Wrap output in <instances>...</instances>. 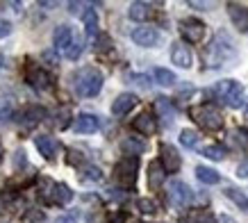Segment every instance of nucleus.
<instances>
[{
    "instance_id": "nucleus-1",
    "label": "nucleus",
    "mask_w": 248,
    "mask_h": 223,
    "mask_svg": "<svg viewBox=\"0 0 248 223\" xmlns=\"http://www.w3.org/2000/svg\"><path fill=\"white\" fill-rule=\"evenodd\" d=\"M71 80H73L76 94L82 98H93L103 89V73L93 66H84V68H80V71H76Z\"/></svg>"
},
{
    "instance_id": "nucleus-2",
    "label": "nucleus",
    "mask_w": 248,
    "mask_h": 223,
    "mask_svg": "<svg viewBox=\"0 0 248 223\" xmlns=\"http://www.w3.org/2000/svg\"><path fill=\"white\" fill-rule=\"evenodd\" d=\"M230 57H234L232 39L228 37L226 32H218L217 37H214V41L210 44V48H207V52H205V62L212 68H217V66H223Z\"/></svg>"
},
{
    "instance_id": "nucleus-3",
    "label": "nucleus",
    "mask_w": 248,
    "mask_h": 223,
    "mask_svg": "<svg viewBox=\"0 0 248 223\" xmlns=\"http://www.w3.org/2000/svg\"><path fill=\"white\" fill-rule=\"evenodd\" d=\"M189 114H191V119H194L198 126L205 127V130H210V132H217V130L223 127V116H221V112H218L214 105H198V107H191Z\"/></svg>"
},
{
    "instance_id": "nucleus-4",
    "label": "nucleus",
    "mask_w": 248,
    "mask_h": 223,
    "mask_svg": "<svg viewBox=\"0 0 248 223\" xmlns=\"http://www.w3.org/2000/svg\"><path fill=\"white\" fill-rule=\"evenodd\" d=\"M212 94L226 103L228 107H241L244 105V87L237 80H221L217 82V87L212 89Z\"/></svg>"
},
{
    "instance_id": "nucleus-5",
    "label": "nucleus",
    "mask_w": 248,
    "mask_h": 223,
    "mask_svg": "<svg viewBox=\"0 0 248 223\" xmlns=\"http://www.w3.org/2000/svg\"><path fill=\"white\" fill-rule=\"evenodd\" d=\"M137 171H139V159L137 157H123L114 166V178H116V182L121 187L130 189L137 182Z\"/></svg>"
},
{
    "instance_id": "nucleus-6",
    "label": "nucleus",
    "mask_w": 248,
    "mask_h": 223,
    "mask_svg": "<svg viewBox=\"0 0 248 223\" xmlns=\"http://www.w3.org/2000/svg\"><path fill=\"white\" fill-rule=\"evenodd\" d=\"M25 82L37 91H48L50 87H53V78H50V73H48L44 66L34 64V62H28V64H25Z\"/></svg>"
},
{
    "instance_id": "nucleus-7",
    "label": "nucleus",
    "mask_w": 248,
    "mask_h": 223,
    "mask_svg": "<svg viewBox=\"0 0 248 223\" xmlns=\"http://www.w3.org/2000/svg\"><path fill=\"white\" fill-rule=\"evenodd\" d=\"M169 201H171L175 207H187L189 203L194 201V191H191V187H189L187 182L173 180L171 185H169Z\"/></svg>"
},
{
    "instance_id": "nucleus-8",
    "label": "nucleus",
    "mask_w": 248,
    "mask_h": 223,
    "mask_svg": "<svg viewBox=\"0 0 248 223\" xmlns=\"http://www.w3.org/2000/svg\"><path fill=\"white\" fill-rule=\"evenodd\" d=\"M180 34L189 44H201L205 37V23L198 18H185L180 21Z\"/></svg>"
},
{
    "instance_id": "nucleus-9",
    "label": "nucleus",
    "mask_w": 248,
    "mask_h": 223,
    "mask_svg": "<svg viewBox=\"0 0 248 223\" xmlns=\"http://www.w3.org/2000/svg\"><path fill=\"white\" fill-rule=\"evenodd\" d=\"M159 162L166 169V173H178L182 166V157L171 143H162L159 146Z\"/></svg>"
},
{
    "instance_id": "nucleus-10",
    "label": "nucleus",
    "mask_w": 248,
    "mask_h": 223,
    "mask_svg": "<svg viewBox=\"0 0 248 223\" xmlns=\"http://www.w3.org/2000/svg\"><path fill=\"white\" fill-rule=\"evenodd\" d=\"M132 41L137 46H143V48H155V46L162 41V34H159L155 28H148V25H141L132 32Z\"/></svg>"
},
{
    "instance_id": "nucleus-11",
    "label": "nucleus",
    "mask_w": 248,
    "mask_h": 223,
    "mask_svg": "<svg viewBox=\"0 0 248 223\" xmlns=\"http://www.w3.org/2000/svg\"><path fill=\"white\" fill-rule=\"evenodd\" d=\"M46 116H48V112H46L41 105H28V107L18 114V123L25 127H34V126H39V123H44Z\"/></svg>"
},
{
    "instance_id": "nucleus-12",
    "label": "nucleus",
    "mask_w": 248,
    "mask_h": 223,
    "mask_svg": "<svg viewBox=\"0 0 248 223\" xmlns=\"http://www.w3.org/2000/svg\"><path fill=\"white\" fill-rule=\"evenodd\" d=\"M98 127H100V119H98L96 114H89V112L78 114L76 121H73V130L78 134H91V132H96Z\"/></svg>"
},
{
    "instance_id": "nucleus-13",
    "label": "nucleus",
    "mask_w": 248,
    "mask_h": 223,
    "mask_svg": "<svg viewBox=\"0 0 248 223\" xmlns=\"http://www.w3.org/2000/svg\"><path fill=\"white\" fill-rule=\"evenodd\" d=\"M171 62L180 68L191 66V64H194V55H191V50H189V46L182 44V41H175L173 48H171Z\"/></svg>"
},
{
    "instance_id": "nucleus-14",
    "label": "nucleus",
    "mask_w": 248,
    "mask_h": 223,
    "mask_svg": "<svg viewBox=\"0 0 248 223\" xmlns=\"http://www.w3.org/2000/svg\"><path fill=\"white\" fill-rule=\"evenodd\" d=\"M34 146H37L39 155H44L46 159H55L57 150H60V142H57L55 137H50V134H39V137H34Z\"/></svg>"
},
{
    "instance_id": "nucleus-15",
    "label": "nucleus",
    "mask_w": 248,
    "mask_h": 223,
    "mask_svg": "<svg viewBox=\"0 0 248 223\" xmlns=\"http://www.w3.org/2000/svg\"><path fill=\"white\" fill-rule=\"evenodd\" d=\"M137 103H139V98H137L135 94H128V91H125V94H119L112 103V114L114 116H125Z\"/></svg>"
},
{
    "instance_id": "nucleus-16",
    "label": "nucleus",
    "mask_w": 248,
    "mask_h": 223,
    "mask_svg": "<svg viewBox=\"0 0 248 223\" xmlns=\"http://www.w3.org/2000/svg\"><path fill=\"white\" fill-rule=\"evenodd\" d=\"M228 14L230 21L239 32H248V9L237 5V2H228Z\"/></svg>"
},
{
    "instance_id": "nucleus-17",
    "label": "nucleus",
    "mask_w": 248,
    "mask_h": 223,
    "mask_svg": "<svg viewBox=\"0 0 248 223\" xmlns=\"http://www.w3.org/2000/svg\"><path fill=\"white\" fill-rule=\"evenodd\" d=\"M132 127H135L139 134L151 137V134H155V130H157V121H155V116H153V114L143 112V114H139V116L132 121Z\"/></svg>"
},
{
    "instance_id": "nucleus-18",
    "label": "nucleus",
    "mask_w": 248,
    "mask_h": 223,
    "mask_svg": "<svg viewBox=\"0 0 248 223\" xmlns=\"http://www.w3.org/2000/svg\"><path fill=\"white\" fill-rule=\"evenodd\" d=\"M73 30L68 28V25H60V28H55L53 32V44H55V50H64L66 52V48L71 46V41H73Z\"/></svg>"
},
{
    "instance_id": "nucleus-19",
    "label": "nucleus",
    "mask_w": 248,
    "mask_h": 223,
    "mask_svg": "<svg viewBox=\"0 0 248 223\" xmlns=\"http://www.w3.org/2000/svg\"><path fill=\"white\" fill-rule=\"evenodd\" d=\"M164 180H166V169L162 166V162H153L148 166V185H151V189H159L164 185Z\"/></svg>"
},
{
    "instance_id": "nucleus-20",
    "label": "nucleus",
    "mask_w": 248,
    "mask_h": 223,
    "mask_svg": "<svg viewBox=\"0 0 248 223\" xmlns=\"http://www.w3.org/2000/svg\"><path fill=\"white\" fill-rule=\"evenodd\" d=\"M71 198H73L71 187L64 185V182H55L53 196H50V205H66V203H71Z\"/></svg>"
},
{
    "instance_id": "nucleus-21",
    "label": "nucleus",
    "mask_w": 248,
    "mask_h": 223,
    "mask_svg": "<svg viewBox=\"0 0 248 223\" xmlns=\"http://www.w3.org/2000/svg\"><path fill=\"white\" fill-rule=\"evenodd\" d=\"M128 16L132 21H148L153 16V7L148 2H132L128 7Z\"/></svg>"
},
{
    "instance_id": "nucleus-22",
    "label": "nucleus",
    "mask_w": 248,
    "mask_h": 223,
    "mask_svg": "<svg viewBox=\"0 0 248 223\" xmlns=\"http://www.w3.org/2000/svg\"><path fill=\"white\" fill-rule=\"evenodd\" d=\"M121 150L125 153V157H137L146 150V143L139 142V139H135V137H128V139L121 142Z\"/></svg>"
},
{
    "instance_id": "nucleus-23",
    "label": "nucleus",
    "mask_w": 248,
    "mask_h": 223,
    "mask_svg": "<svg viewBox=\"0 0 248 223\" xmlns=\"http://www.w3.org/2000/svg\"><path fill=\"white\" fill-rule=\"evenodd\" d=\"M196 178L201 180L203 185H218L221 182V175L214 169H210V166H198L196 169Z\"/></svg>"
},
{
    "instance_id": "nucleus-24",
    "label": "nucleus",
    "mask_w": 248,
    "mask_h": 223,
    "mask_svg": "<svg viewBox=\"0 0 248 223\" xmlns=\"http://www.w3.org/2000/svg\"><path fill=\"white\" fill-rule=\"evenodd\" d=\"M223 193H226V196L234 203V205H237V207H241L244 212H248V196L241 191V189H237V187H228Z\"/></svg>"
},
{
    "instance_id": "nucleus-25",
    "label": "nucleus",
    "mask_w": 248,
    "mask_h": 223,
    "mask_svg": "<svg viewBox=\"0 0 248 223\" xmlns=\"http://www.w3.org/2000/svg\"><path fill=\"white\" fill-rule=\"evenodd\" d=\"M153 78H155V82L157 84H162V87H171V84H175V73L173 71H169V68H155L153 71Z\"/></svg>"
},
{
    "instance_id": "nucleus-26",
    "label": "nucleus",
    "mask_w": 248,
    "mask_h": 223,
    "mask_svg": "<svg viewBox=\"0 0 248 223\" xmlns=\"http://www.w3.org/2000/svg\"><path fill=\"white\" fill-rule=\"evenodd\" d=\"M82 23H84V30H87V34L89 37H93L98 30V14H96V9H87L82 14Z\"/></svg>"
},
{
    "instance_id": "nucleus-27",
    "label": "nucleus",
    "mask_w": 248,
    "mask_h": 223,
    "mask_svg": "<svg viewBox=\"0 0 248 223\" xmlns=\"http://www.w3.org/2000/svg\"><path fill=\"white\" fill-rule=\"evenodd\" d=\"M182 223H217V219H214V214H210V212L198 209V212H191V214L185 216Z\"/></svg>"
},
{
    "instance_id": "nucleus-28",
    "label": "nucleus",
    "mask_w": 248,
    "mask_h": 223,
    "mask_svg": "<svg viewBox=\"0 0 248 223\" xmlns=\"http://www.w3.org/2000/svg\"><path fill=\"white\" fill-rule=\"evenodd\" d=\"M82 50H84V41L80 37H76L73 41H71V46L66 48V60H71V62H76V60H80V55H82Z\"/></svg>"
},
{
    "instance_id": "nucleus-29",
    "label": "nucleus",
    "mask_w": 248,
    "mask_h": 223,
    "mask_svg": "<svg viewBox=\"0 0 248 223\" xmlns=\"http://www.w3.org/2000/svg\"><path fill=\"white\" fill-rule=\"evenodd\" d=\"M203 155L207 157V159L221 162V159L226 157V148H223V146H218V143H210V146H205L203 148Z\"/></svg>"
},
{
    "instance_id": "nucleus-30",
    "label": "nucleus",
    "mask_w": 248,
    "mask_h": 223,
    "mask_svg": "<svg viewBox=\"0 0 248 223\" xmlns=\"http://www.w3.org/2000/svg\"><path fill=\"white\" fill-rule=\"evenodd\" d=\"M155 110L164 116V119H169V121H173V114H175V110H173V105H171V100L169 98H157L155 100Z\"/></svg>"
},
{
    "instance_id": "nucleus-31",
    "label": "nucleus",
    "mask_w": 248,
    "mask_h": 223,
    "mask_svg": "<svg viewBox=\"0 0 248 223\" xmlns=\"http://www.w3.org/2000/svg\"><path fill=\"white\" fill-rule=\"evenodd\" d=\"M180 143L185 148H194L196 143H198V132L196 130H182L180 132Z\"/></svg>"
},
{
    "instance_id": "nucleus-32",
    "label": "nucleus",
    "mask_w": 248,
    "mask_h": 223,
    "mask_svg": "<svg viewBox=\"0 0 248 223\" xmlns=\"http://www.w3.org/2000/svg\"><path fill=\"white\" fill-rule=\"evenodd\" d=\"M137 209H139L141 214H155V212H157V203L153 201V198H139V201H137Z\"/></svg>"
},
{
    "instance_id": "nucleus-33",
    "label": "nucleus",
    "mask_w": 248,
    "mask_h": 223,
    "mask_svg": "<svg viewBox=\"0 0 248 223\" xmlns=\"http://www.w3.org/2000/svg\"><path fill=\"white\" fill-rule=\"evenodd\" d=\"M57 127L60 130H64V127H68V123H71V107H62L60 112H57Z\"/></svg>"
},
{
    "instance_id": "nucleus-34",
    "label": "nucleus",
    "mask_w": 248,
    "mask_h": 223,
    "mask_svg": "<svg viewBox=\"0 0 248 223\" xmlns=\"http://www.w3.org/2000/svg\"><path fill=\"white\" fill-rule=\"evenodd\" d=\"M12 112H14L12 100H9V98H0V121L9 119V116H12Z\"/></svg>"
},
{
    "instance_id": "nucleus-35",
    "label": "nucleus",
    "mask_w": 248,
    "mask_h": 223,
    "mask_svg": "<svg viewBox=\"0 0 248 223\" xmlns=\"http://www.w3.org/2000/svg\"><path fill=\"white\" fill-rule=\"evenodd\" d=\"M46 216L44 212H39V209H28V214L23 216V223H41Z\"/></svg>"
},
{
    "instance_id": "nucleus-36",
    "label": "nucleus",
    "mask_w": 248,
    "mask_h": 223,
    "mask_svg": "<svg viewBox=\"0 0 248 223\" xmlns=\"http://www.w3.org/2000/svg\"><path fill=\"white\" fill-rule=\"evenodd\" d=\"M100 178H103V173H100L98 166H84V180H93V182H98Z\"/></svg>"
},
{
    "instance_id": "nucleus-37",
    "label": "nucleus",
    "mask_w": 248,
    "mask_h": 223,
    "mask_svg": "<svg viewBox=\"0 0 248 223\" xmlns=\"http://www.w3.org/2000/svg\"><path fill=\"white\" fill-rule=\"evenodd\" d=\"M107 48H112V39L107 37V34H100V37L96 39V50L103 52V50H107Z\"/></svg>"
},
{
    "instance_id": "nucleus-38",
    "label": "nucleus",
    "mask_w": 248,
    "mask_h": 223,
    "mask_svg": "<svg viewBox=\"0 0 248 223\" xmlns=\"http://www.w3.org/2000/svg\"><path fill=\"white\" fill-rule=\"evenodd\" d=\"M9 34H12V23H9V21H2V18H0V39L9 37Z\"/></svg>"
},
{
    "instance_id": "nucleus-39",
    "label": "nucleus",
    "mask_w": 248,
    "mask_h": 223,
    "mask_svg": "<svg viewBox=\"0 0 248 223\" xmlns=\"http://www.w3.org/2000/svg\"><path fill=\"white\" fill-rule=\"evenodd\" d=\"M14 169H18V166H25V164H28V159H25V153H23V150H16L14 153Z\"/></svg>"
},
{
    "instance_id": "nucleus-40",
    "label": "nucleus",
    "mask_w": 248,
    "mask_h": 223,
    "mask_svg": "<svg viewBox=\"0 0 248 223\" xmlns=\"http://www.w3.org/2000/svg\"><path fill=\"white\" fill-rule=\"evenodd\" d=\"M82 162V155L78 150H68V164H80Z\"/></svg>"
},
{
    "instance_id": "nucleus-41",
    "label": "nucleus",
    "mask_w": 248,
    "mask_h": 223,
    "mask_svg": "<svg viewBox=\"0 0 248 223\" xmlns=\"http://www.w3.org/2000/svg\"><path fill=\"white\" fill-rule=\"evenodd\" d=\"M237 175H239V178H248V159L237 166Z\"/></svg>"
},
{
    "instance_id": "nucleus-42",
    "label": "nucleus",
    "mask_w": 248,
    "mask_h": 223,
    "mask_svg": "<svg viewBox=\"0 0 248 223\" xmlns=\"http://www.w3.org/2000/svg\"><path fill=\"white\" fill-rule=\"evenodd\" d=\"M55 223H78V219L73 214H64L60 219H55Z\"/></svg>"
},
{
    "instance_id": "nucleus-43",
    "label": "nucleus",
    "mask_w": 248,
    "mask_h": 223,
    "mask_svg": "<svg viewBox=\"0 0 248 223\" xmlns=\"http://www.w3.org/2000/svg\"><path fill=\"white\" fill-rule=\"evenodd\" d=\"M189 7H196V9H207L210 2H198V0H189Z\"/></svg>"
},
{
    "instance_id": "nucleus-44",
    "label": "nucleus",
    "mask_w": 248,
    "mask_h": 223,
    "mask_svg": "<svg viewBox=\"0 0 248 223\" xmlns=\"http://www.w3.org/2000/svg\"><path fill=\"white\" fill-rule=\"evenodd\" d=\"M39 7L50 9V7H57V2H50V0H39Z\"/></svg>"
},
{
    "instance_id": "nucleus-45",
    "label": "nucleus",
    "mask_w": 248,
    "mask_h": 223,
    "mask_svg": "<svg viewBox=\"0 0 248 223\" xmlns=\"http://www.w3.org/2000/svg\"><path fill=\"white\" fill-rule=\"evenodd\" d=\"M112 223H125V214H123V212H119V214H114Z\"/></svg>"
},
{
    "instance_id": "nucleus-46",
    "label": "nucleus",
    "mask_w": 248,
    "mask_h": 223,
    "mask_svg": "<svg viewBox=\"0 0 248 223\" xmlns=\"http://www.w3.org/2000/svg\"><path fill=\"white\" fill-rule=\"evenodd\" d=\"M221 223H234L230 216H221Z\"/></svg>"
},
{
    "instance_id": "nucleus-47",
    "label": "nucleus",
    "mask_w": 248,
    "mask_h": 223,
    "mask_svg": "<svg viewBox=\"0 0 248 223\" xmlns=\"http://www.w3.org/2000/svg\"><path fill=\"white\" fill-rule=\"evenodd\" d=\"M244 116H246V119H248V103L244 105Z\"/></svg>"
},
{
    "instance_id": "nucleus-48",
    "label": "nucleus",
    "mask_w": 248,
    "mask_h": 223,
    "mask_svg": "<svg viewBox=\"0 0 248 223\" xmlns=\"http://www.w3.org/2000/svg\"><path fill=\"white\" fill-rule=\"evenodd\" d=\"M0 164H2V143H0Z\"/></svg>"
}]
</instances>
